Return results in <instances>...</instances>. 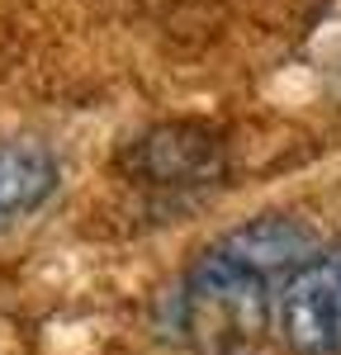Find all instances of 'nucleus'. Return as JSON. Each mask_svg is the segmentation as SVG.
Here are the masks:
<instances>
[{
  "label": "nucleus",
  "instance_id": "obj_1",
  "mask_svg": "<svg viewBox=\"0 0 341 355\" xmlns=\"http://www.w3.org/2000/svg\"><path fill=\"white\" fill-rule=\"evenodd\" d=\"M317 251V237L294 214H256L185 266L166 299V331L185 346L223 351L265 327L284 279Z\"/></svg>",
  "mask_w": 341,
  "mask_h": 355
},
{
  "label": "nucleus",
  "instance_id": "obj_2",
  "mask_svg": "<svg viewBox=\"0 0 341 355\" xmlns=\"http://www.w3.org/2000/svg\"><path fill=\"white\" fill-rule=\"evenodd\" d=\"M223 137L204 123L190 119H175V123H157L138 133L123 152L119 166L128 180H138L147 190H199V185H213L223 175Z\"/></svg>",
  "mask_w": 341,
  "mask_h": 355
},
{
  "label": "nucleus",
  "instance_id": "obj_3",
  "mask_svg": "<svg viewBox=\"0 0 341 355\" xmlns=\"http://www.w3.org/2000/svg\"><path fill=\"white\" fill-rule=\"evenodd\" d=\"M275 327L294 355H341V246L313 251L284 279Z\"/></svg>",
  "mask_w": 341,
  "mask_h": 355
},
{
  "label": "nucleus",
  "instance_id": "obj_4",
  "mask_svg": "<svg viewBox=\"0 0 341 355\" xmlns=\"http://www.w3.org/2000/svg\"><path fill=\"white\" fill-rule=\"evenodd\" d=\"M62 190V162L48 142L5 137L0 142V232L28 223Z\"/></svg>",
  "mask_w": 341,
  "mask_h": 355
}]
</instances>
